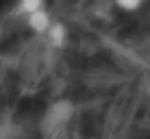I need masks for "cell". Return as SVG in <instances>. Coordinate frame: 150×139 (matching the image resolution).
I'll return each mask as SVG.
<instances>
[{
  "instance_id": "obj_6",
  "label": "cell",
  "mask_w": 150,
  "mask_h": 139,
  "mask_svg": "<svg viewBox=\"0 0 150 139\" xmlns=\"http://www.w3.org/2000/svg\"><path fill=\"white\" fill-rule=\"evenodd\" d=\"M0 42H2V24H0Z\"/></svg>"
},
{
  "instance_id": "obj_4",
  "label": "cell",
  "mask_w": 150,
  "mask_h": 139,
  "mask_svg": "<svg viewBox=\"0 0 150 139\" xmlns=\"http://www.w3.org/2000/svg\"><path fill=\"white\" fill-rule=\"evenodd\" d=\"M44 7H46V0H18L13 11L18 15H22V18H28L30 13L39 11V9H44Z\"/></svg>"
},
{
  "instance_id": "obj_3",
  "label": "cell",
  "mask_w": 150,
  "mask_h": 139,
  "mask_svg": "<svg viewBox=\"0 0 150 139\" xmlns=\"http://www.w3.org/2000/svg\"><path fill=\"white\" fill-rule=\"evenodd\" d=\"M70 115H72V104L70 102H57L48 111V120L52 122V126H61L63 122H68Z\"/></svg>"
},
{
  "instance_id": "obj_5",
  "label": "cell",
  "mask_w": 150,
  "mask_h": 139,
  "mask_svg": "<svg viewBox=\"0 0 150 139\" xmlns=\"http://www.w3.org/2000/svg\"><path fill=\"white\" fill-rule=\"evenodd\" d=\"M113 4L124 13H133V11H139L146 4V0H113Z\"/></svg>"
},
{
  "instance_id": "obj_2",
  "label": "cell",
  "mask_w": 150,
  "mask_h": 139,
  "mask_svg": "<svg viewBox=\"0 0 150 139\" xmlns=\"http://www.w3.org/2000/svg\"><path fill=\"white\" fill-rule=\"evenodd\" d=\"M46 39H48V44L52 46V48L61 50V48H65V46H68L70 33H68V28H65L63 22H57V20H54L52 26H50L48 33H46Z\"/></svg>"
},
{
  "instance_id": "obj_1",
  "label": "cell",
  "mask_w": 150,
  "mask_h": 139,
  "mask_svg": "<svg viewBox=\"0 0 150 139\" xmlns=\"http://www.w3.org/2000/svg\"><path fill=\"white\" fill-rule=\"evenodd\" d=\"M52 15H50L48 9H39V11H35V13H30L28 18H24V24H26V28L30 30V33H35V35H46L48 33V28L52 26Z\"/></svg>"
}]
</instances>
